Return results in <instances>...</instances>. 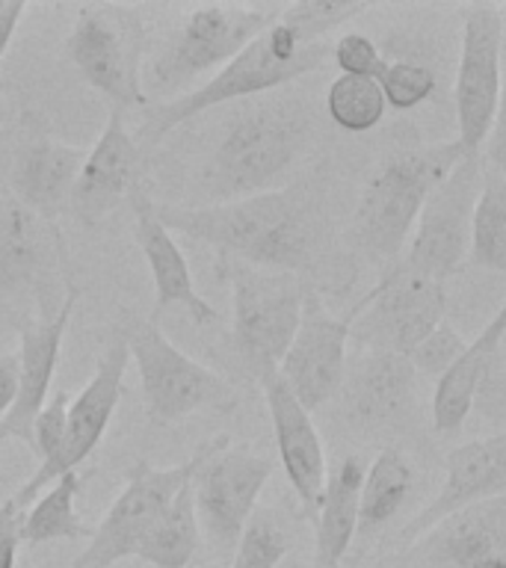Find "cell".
<instances>
[{"mask_svg": "<svg viewBox=\"0 0 506 568\" xmlns=\"http://www.w3.org/2000/svg\"><path fill=\"white\" fill-rule=\"evenodd\" d=\"M158 216L172 234L213 248L216 257L270 273L302 278L317 270L326 248V213L308 186H275L229 204H158Z\"/></svg>", "mask_w": 506, "mask_h": 568, "instance_id": "1", "label": "cell"}, {"mask_svg": "<svg viewBox=\"0 0 506 568\" xmlns=\"http://www.w3.org/2000/svg\"><path fill=\"white\" fill-rule=\"evenodd\" d=\"M311 140V110L293 95L249 98L234 106L199 169L204 204H229L275 190Z\"/></svg>", "mask_w": 506, "mask_h": 568, "instance_id": "2", "label": "cell"}, {"mask_svg": "<svg viewBox=\"0 0 506 568\" xmlns=\"http://www.w3.org/2000/svg\"><path fill=\"white\" fill-rule=\"evenodd\" d=\"M328 60H332V44L305 42L291 24L275 18L264 33L255 36L229 65H222L213 78L204 80L202 87L178 92L175 98L149 110L145 122L140 124L136 142L140 149H151L195 115L216 110V106L240 104L249 98L273 95L293 80L323 69Z\"/></svg>", "mask_w": 506, "mask_h": 568, "instance_id": "3", "label": "cell"}, {"mask_svg": "<svg viewBox=\"0 0 506 568\" xmlns=\"http://www.w3.org/2000/svg\"><path fill=\"white\" fill-rule=\"evenodd\" d=\"M465 158L459 140L399 151L376 166L355 202L346 243L367 264L388 270L412 237L426 199Z\"/></svg>", "mask_w": 506, "mask_h": 568, "instance_id": "4", "label": "cell"}, {"mask_svg": "<svg viewBox=\"0 0 506 568\" xmlns=\"http://www.w3.org/2000/svg\"><path fill=\"white\" fill-rule=\"evenodd\" d=\"M216 275L231 291L234 364L249 379L261 382L282 367L311 284L300 275L270 273L225 257H216Z\"/></svg>", "mask_w": 506, "mask_h": 568, "instance_id": "5", "label": "cell"}, {"mask_svg": "<svg viewBox=\"0 0 506 568\" xmlns=\"http://www.w3.org/2000/svg\"><path fill=\"white\" fill-rule=\"evenodd\" d=\"M119 328L140 373L145 415L151 424L169 426L190 415H229L237 408L234 385L181 353L154 320L133 317Z\"/></svg>", "mask_w": 506, "mask_h": 568, "instance_id": "6", "label": "cell"}, {"mask_svg": "<svg viewBox=\"0 0 506 568\" xmlns=\"http://www.w3.org/2000/svg\"><path fill=\"white\" fill-rule=\"evenodd\" d=\"M282 7H246V3H199L175 27L163 48L154 53L142 87L154 95H172L190 80L216 74L229 65L255 36L279 18Z\"/></svg>", "mask_w": 506, "mask_h": 568, "instance_id": "7", "label": "cell"}, {"mask_svg": "<svg viewBox=\"0 0 506 568\" xmlns=\"http://www.w3.org/2000/svg\"><path fill=\"white\" fill-rule=\"evenodd\" d=\"M145 18L140 7L87 3L78 9L65 39V53L89 87L107 98L110 110H136L149 104L142 87Z\"/></svg>", "mask_w": 506, "mask_h": 568, "instance_id": "8", "label": "cell"}, {"mask_svg": "<svg viewBox=\"0 0 506 568\" xmlns=\"http://www.w3.org/2000/svg\"><path fill=\"white\" fill-rule=\"evenodd\" d=\"M208 450H211V442L195 447L190 459L169 465V468L136 462L128 470L122 495L110 504L101 524L89 536V545L71 559L69 568H113L124 559L136 557L151 527L160 521V515L166 513L178 491L195 477Z\"/></svg>", "mask_w": 506, "mask_h": 568, "instance_id": "9", "label": "cell"}, {"mask_svg": "<svg viewBox=\"0 0 506 568\" xmlns=\"http://www.w3.org/2000/svg\"><path fill=\"white\" fill-rule=\"evenodd\" d=\"M447 287L408 270L403 261L382 270L373 291L353 308L355 344L362 349L412 355L444 323Z\"/></svg>", "mask_w": 506, "mask_h": 568, "instance_id": "10", "label": "cell"}, {"mask_svg": "<svg viewBox=\"0 0 506 568\" xmlns=\"http://www.w3.org/2000/svg\"><path fill=\"white\" fill-rule=\"evenodd\" d=\"M270 477L273 459L246 444H231L225 433L211 438V450L193 477V500L199 527L220 557L234 554Z\"/></svg>", "mask_w": 506, "mask_h": 568, "instance_id": "11", "label": "cell"}, {"mask_svg": "<svg viewBox=\"0 0 506 568\" xmlns=\"http://www.w3.org/2000/svg\"><path fill=\"white\" fill-rule=\"evenodd\" d=\"M128 362H131V349H128L122 328H115L101 346V353L95 358V371L83 385V390L69 403L65 438H62V447L57 450V456H51L48 462H39L33 477L21 483L16 495L9 497L21 513H27V506L33 504L51 483H57L71 470H78L101 444L107 426L115 415V406L122 399Z\"/></svg>", "mask_w": 506, "mask_h": 568, "instance_id": "12", "label": "cell"}, {"mask_svg": "<svg viewBox=\"0 0 506 568\" xmlns=\"http://www.w3.org/2000/svg\"><path fill=\"white\" fill-rule=\"evenodd\" d=\"M74 287L71 252L57 222L27 211L16 199L0 204V293L30 296L39 317H51Z\"/></svg>", "mask_w": 506, "mask_h": 568, "instance_id": "13", "label": "cell"}, {"mask_svg": "<svg viewBox=\"0 0 506 568\" xmlns=\"http://www.w3.org/2000/svg\"><path fill=\"white\" fill-rule=\"evenodd\" d=\"M504 7L479 0L462 9V51L453 101L459 145L468 158L483 154L495 122L504 78Z\"/></svg>", "mask_w": 506, "mask_h": 568, "instance_id": "14", "label": "cell"}, {"mask_svg": "<svg viewBox=\"0 0 506 568\" xmlns=\"http://www.w3.org/2000/svg\"><path fill=\"white\" fill-rule=\"evenodd\" d=\"M483 154H465L451 175L429 193L417 216L408 252L399 257L408 270L442 284L459 273L462 264L468 261L470 220L483 190Z\"/></svg>", "mask_w": 506, "mask_h": 568, "instance_id": "15", "label": "cell"}, {"mask_svg": "<svg viewBox=\"0 0 506 568\" xmlns=\"http://www.w3.org/2000/svg\"><path fill=\"white\" fill-rule=\"evenodd\" d=\"M350 332H353V311L346 317L328 314L320 293L308 287L300 328H296L282 358V367H279L287 388L308 412H317L320 406H326L328 399L341 394L346 376Z\"/></svg>", "mask_w": 506, "mask_h": 568, "instance_id": "16", "label": "cell"}, {"mask_svg": "<svg viewBox=\"0 0 506 568\" xmlns=\"http://www.w3.org/2000/svg\"><path fill=\"white\" fill-rule=\"evenodd\" d=\"M486 557H506V495L447 515L376 568H474Z\"/></svg>", "mask_w": 506, "mask_h": 568, "instance_id": "17", "label": "cell"}, {"mask_svg": "<svg viewBox=\"0 0 506 568\" xmlns=\"http://www.w3.org/2000/svg\"><path fill=\"white\" fill-rule=\"evenodd\" d=\"M142 149L124 122L122 110H110L95 145L87 151L78 184L71 190L69 213L80 225L95 229L119 204L140 190Z\"/></svg>", "mask_w": 506, "mask_h": 568, "instance_id": "18", "label": "cell"}, {"mask_svg": "<svg viewBox=\"0 0 506 568\" xmlns=\"http://www.w3.org/2000/svg\"><path fill=\"white\" fill-rule=\"evenodd\" d=\"M78 308V284L51 317H27L18 323V399L12 412L0 420V447L7 442H24L33 447V424L48 403V390L60 364L62 337Z\"/></svg>", "mask_w": 506, "mask_h": 568, "instance_id": "19", "label": "cell"}, {"mask_svg": "<svg viewBox=\"0 0 506 568\" xmlns=\"http://www.w3.org/2000/svg\"><path fill=\"white\" fill-rule=\"evenodd\" d=\"M261 394H264L266 412H270V424H273L275 450L282 462L284 477L291 483L293 495L300 500L302 513L314 518L320 504V495L326 488V450L320 442V433L311 412L302 406L296 394L287 388L282 373L275 371L257 382Z\"/></svg>", "mask_w": 506, "mask_h": 568, "instance_id": "20", "label": "cell"}, {"mask_svg": "<svg viewBox=\"0 0 506 568\" xmlns=\"http://www.w3.org/2000/svg\"><path fill=\"white\" fill-rule=\"evenodd\" d=\"M133 211V237L142 248V257L149 261L151 278H154V311L151 317L158 323L166 311H184L195 326H213L220 320V311L195 291L193 270L186 264L184 252L172 237V231L160 222L158 202L145 190L131 195Z\"/></svg>", "mask_w": 506, "mask_h": 568, "instance_id": "21", "label": "cell"}, {"mask_svg": "<svg viewBox=\"0 0 506 568\" xmlns=\"http://www.w3.org/2000/svg\"><path fill=\"white\" fill-rule=\"evenodd\" d=\"M417 373L408 355L385 353V349H362L355 364H346L341 385L344 417L355 429L382 433L403 424L408 408L415 403Z\"/></svg>", "mask_w": 506, "mask_h": 568, "instance_id": "22", "label": "cell"}, {"mask_svg": "<svg viewBox=\"0 0 506 568\" xmlns=\"http://www.w3.org/2000/svg\"><path fill=\"white\" fill-rule=\"evenodd\" d=\"M444 486L442 491L399 530V539H417L433 524L447 515L459 513L479 500L506 495V429L488 438L459 444L444 456Z\"/></svg>", "mask_w": 506, "mask_h": 568, "instance_id": "23", "label": "cell"}, {"mask_svg": "<svg viewBox=\"0 0 506 568\" xmlns=\"http://www.w3.org/2000/svg\"><path fill=\"white\" fill-rule=\"evenodd\" d=\"M87 151L80 145L51 140V136H30L21 140L12 158V199L21 207L33 211L48 222L60 220L69 211L71 190L78 184Z\"/></svg>", "mask_w": 506, "mask_h": 568, "instance_id": "24", "label": "cell"}, {"mask_svg": "<svg viewBox=\"0 0 506 568\" xmlns=\"http://www.w3.org/2000/svg\"><path fill=\"white\" fill-rule=\"evenodd\" d=\"M506 337V300L488 326L479 332L465 353L444 373L433 394V429L435 435H456L468 420L470 408L477 403L479 390L486 385L495 367L497 349Z\"/></svg>", "mask_w": 506, "mask_h": 568, "instance_id": "25", "label": "cell"}, {"mask_svg": "<svg viewBox=\"0 0 506 568\" xmlns=\"http://www.w3.org/2000/svg\"><path fill=\"white\" fill-rule=\"evenodd\" d=\"M364 465L358 456H344L326 477L314 513V568H337L358 536Z\"/></svg>", "mask_w": 506, "mask_h": 568, "instance_id": "26", "label": "cell"}, {"mask_svg": "<svg viewBox=\"0 0 506 568\" xmlns=\"http://www.w3.org/2000/svg\"><path fill=\"white\" fill-rule=\"evenodd\" d=\"M415 488V468L399 447H385L364 470L362 506H358V536L364 541L385 530Z\"/></svg>", "mask_w": 506, "mask_h": 568, "instance_id": "27", "label": "cell"}, {"mask_svg": "<svg viewBox=\"0 0 506 568\" xmlns=\"http://www.w3.org/2000/svg\"><path fill=\"white\" fill-rule=\"evenodd\" d=\"M80 486H83V477L78 470H71L44 488L42 495L27 506L24 524H21V545L39 548V545H53V541L89 539L92 527L78 513Z\"/></svg>", "mask_w": 506, "mask_h": 568, "instance_id": "28", "label": "cell"}, {"mask_svg": "<svg viewBox=\"0 0 506 568\" xmlns=\"http://www.w3.org/2000/svg\"><path fill=\"white\" fill-rule=\"evenodd\" d=\"M199 539H202V527L195 515L193 479H190L169 504L166 513L160 515V521L151 527L136 559L149 568H186L199 550Z\"/></svg>", "mask_w": 506, "mask_h": 568, "instance_id": "29", "label": "cell"}, {"mask_svg": "<svg viewBox=\"0 0 506 568\" xmlns=\"http://www.w3.org/2000/svg\"><path fill=\"white\" fill-rule=\"evenodd\" d=\"M468 264L506 275V181L495 169L483 172V190L470 220Z\"/></svg>", "mask_w": 506, "mask_h": 568, "instance_id": "30", "label": "cell"}, {"mask_svg": "<svg viewBox=\"0 0 506 568\" xmlns=\"http://www.w3.org/2000/svg\"><path fill=\"white\" fill-rule=\"evenodd\" d=\"M388 110V101L382 95L380 80L355 78V74H337L326 89L328 119L346 133L373 131Z\"/></svg>", "mask_w": 506, "mask_h": 568, "instance_id": "31", "label": "cell"}, {"mask_svg": "<svg viewBox=\"0 0 506 568\" xmlns=\"http://www.w3.org/2000/svg\"><path fill=\"white\" fill-rule=\"evenodd\" d=\"M291 548V532L284 530L282 521L273 513L261 509L246 524L237 548L231 554L229 568H282Z\"/></svg>", "mask_w": 506, "mask_h": 568, "instance_id": "32", "label": "cell"}, {"mask_svg": "<svg viewBox=\"0 0 506 568\" xmlns=\"http://www.w3.org/2000/svg\"><path fill=\"white\" fill-rule=\"evenodd\" d=\"M367 3L353 0H300L282 7V21L291 24L305 42H326V36L346 24L350 18L362 16Z\"/></svg>", "mask_w": 506, "mask_h": 568, "instance_id": "33", "label": "cell"}, {"mask_svg": "<svg viewBox=\"0 0 506 568\" xmlns=\"http://www.w3.org/2000/svg\"><path fill=\"white\" fill-rule=\"evenodd\" d=\"M380 87L385 101L399 113H406L433 98L435 71L415 60H388L385 71L380 74Z\"/></svg>", "mask_w": 506, "mask_h": 568, "instance_id": "34", "label": "cell"}, {"mask_svg": "<svg viewBox=\"0 0 506 568\" xmlns=\"http://www.w3.org/2000/svg\"><path fill=\"white\" fill-rule=\"evenodd\" d=\"M465 346L468 344L462 341L459 332L451 323H442L433 335L426 337L424 344L415 346V353L408 355V362H412L417 376H435V379H442L444 373L453 367V362L465 353Z\"/></svg>", "mask_w": 506, "mask_h": 568, "instance_id": "35", "label": "cell"}, {"mask_svg": "<svg viewBox=\"0 0 506 568\" xmlns=\"http://www.w3.org/2000/svg\"><path fill=\"white\" fill-rule=\"evenodd\" d=\"M332 62H335L341 74H355V78H373L380 80L388 60L382 57L371 36L364 33H344L332 44Z\"/></svg>", "mask_w": 506, "mask_h": 568, "instance_id": "36", "label": "cell"}, {"mask_svg": "<svg viewBox=\"0 0 506 568\" xmlns=\"http://www.w3.org/2000/svg\"><path fill=\"white\" fill-rule=\"evenodd\" d=\"M65 420H69V394L60 390L44 403L33 424V447L30 450L39 456V462H48L51 456H57V450L62 447V438H65Z\"/></svg>", "mask_w": 506, "mask_h": 568, "instance_id": "37", "label": "cell"}, {"mask_svg": "<svg viewBox=\"0 0 506 568\" xmlns=\"http://www.w3.org/2000/svg\"><path fill=\"white\" fill-rule=\"evenodd\" d=\"M483 158H488L492 169L506 181V39H504V78H500V98H497V113L488 131Z\"/></svg>", "mask_w": 506, "mask_h": 568, "instance_id": "38", "label": "cell"}, {"mask_svg": "<svg viewBox=\"0 0 506 568\" xmlns=\"http://www.w3.org/2000/svg\"><path fill=\"white\" fill-rule=\"evenodd\" d=\"M21 524H24V513L7 497L0 504V568H16L18 545H21Z\"/></svg>", "mask_w": 506, "mask_h": 568, "instance_id": "39", "label": "cell"}, {"mask_svg": "<svg viewBox=\"0 0 506 568\" xmlns=\"http://www.w3.org/2000/svg\"><path fill=\"white\" fill-rule=\"evenodd\" d=\"M18 353L0 355V420L12 412L18 399Z\"/></svg>", "mask_w": 506, "mask_h": 568, "instance_id": "40", "label": "cell"}, {"mask_svg": "<svg viewBox=\"0 0 506 568\" xmlns=\"http://www.w3.org/2000/svg\"><path fill=\"white\" fill-rule=\"evenodd\" d=\"M24 12L27 3H21V0H0V65H3L9 44L16 39L18 24H21Z\"/></svg>", "mask_w": 506, "mask_h": 568, "instance_id": "41", "label": "cell"}, {"mask_svg": "<svg viewBox=\"0 0 506 568\" xmlns=\"http://www.w3.org/2000/svg\"><path fill=\"white\" fill-rule=\"evenodd\" d=\"M474 568H506V557H486V559H479L477 566Z\"/></svg>", "mask_w": 506, "mask_h": 568, "instance_id": "42", "label": "cell"}, {"mask_svg": "<svg viewBox=\"0 0 506 568\" xmlns=\"http://www.w3.org/2000/svg\"><path fill=\"white\" fill-rule=\"evenodd\" d=\"M284 568H314V566H302V562H291V566H284Z\"/></svg>", "mask_w": 506, "mask_h": 568, "instance_id": "43", "label": "cell"}, {"mask_svg": "<svg viewBox=\"0 0 506 568\" xmlns=\"http://www.w3.org/2000/svg\"><path fill=\"white\" fill-rule=\"evenodd\" d=\"M504 16H506V7H504Z\"/></svg>", "mask_w": 506, "mask_h": 568, "instance_id": "44", "label": "cell"}]
</instances>
